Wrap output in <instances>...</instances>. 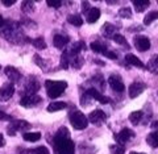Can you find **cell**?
<instances>
[{"mask_svg": "<svg viewBox=\"0 0 158 154\" xmlns=\"http://www.w3.org/2000/svg\"><path fill=\"white\" fill-rule=\"evenodd\" d=\"M0 36L12 44H21V40H28L24 37L21 29L19 28V24L15 21H7L4 24V27L0 29Z\"/></svg>", "mask_w": 158, "mask_h": 154, "instance_id": "obj_1", "label": "cell"}, {"mask_svg": "<svg viewBox=\"0 0 158 154\" xmlns=\"http://www.w3.org/2000/svg\"><path fill=\"white\" fill-rule=\"evenodd\" d=\"M53 149L56 154H75V146L70 138L54 136Z\"/></svg>", "mask_w": 158, "mask_h": 154, "instance_id": "obj_2", "label": "cell"}, {"mask_svg": "<svg viewBox=\"0 0 158 154\" xmlns=\"http://www.w3.org/2000/svg\"><path fill=\"white\" fill-rule=\"evenodd\" d=\"M45 87H46L48 96L52 99H56L58 96H61L63 91L67 88V83L65 81H50V79H48L45 82Z\"/></svg>", "mask_w": 158, "mask_h": 154, "instance_id": "obj_3", "label": "cell"}, {"mask_svg": "<svg viewBox=\"0 0 158 154\" xmlns=\"http://www.w3.org/2000/svg\"><path fill=\"white\" fill-rule=\"evenodd\" d=\"M69 119H70V123L74 129H78V131L86 129L88 125V119L81 111H71L70 115H69Z\"/></svg>", "mask_w": 158, "mask_h": 154, "instance_id": "obj_4", "label": "cell"}, {"mask_svg": "<svg viewBox=\"0 0 158 154\" xmlns=\"http://www.w3.org/2000/svg\"><path fill=\"white\" fill-rule=\"evenodd\" d=\"M28 129H31V124L25 120H15L8 125V133L9 136H15L16 132H24L27 133Z\"/></svg>", "mask_w": 158, "mask_h": 154, "instance_id": "obj_5", "label": "cell"}, {"mask_svg": "<svg viewBox=\"0 0 158 154\" xmlns=\"http://www.w3.org/2000/svg\"><path fill=\"white\" fill-rule=\"evenodd\" d=\"M40 90V82L36 77L31 75L27 79V83L24 86V95L23 96H27V95H36V92Z\"/></svg>", "mask_w": 158, "mask_h": 154, "instance_id": "obj_6", "label": "cell"}, {"mask_svg": "<svg viewBox=\"0 0 158 154\" xmlns=\"http://www.w3.org/2000/svg\"><path fill=\"white\" fill-rule=\"evenodd\" d=\"M41 102H42V99H41V96H38L37 94L36 95H27V96L21 98V100H20V106H23L25 108H32V107L38 106Z\"/></svg>", "mask_w": 158, "mask_h": 154, "instance_id": "obj_7", "label": "cell"}, {"mask_svg": "<svg viewBox=\"0 0 158 154\" xmlns=\"http://www.w3.org/2000/svg\"><path fill=\"white\" fill-rule=\"evenodd\" d=\"M106 120H107V116L102 109H95V111H92L90 115H88V121L91 124H94V125H98V127L102 125Z\"/></svg>", "mask_w": 158, "mask_h": 154, "instance_id": "obj_8", "label": "cell"}, {"mask_svg": "<svg viewBox=\"0 0 158 154\" xmlns=\"http://www.w3.org/2000/svg\"><path fill=\"white\" fill-rule=\"evenodd\" d=\"M133 137H135V132H133L132 129H129V128H124V129H121L120 131V133L115 135V140L120 144V145H123V144H125L129 140H132Z\"/></svg>", "mask_w": 158, "mask_h": 154, "instance_id": "obj_9", "label": "cell"}, {"mask_svg": "<svg viewBox=\"0 0 158 154\" xmlns=\"http://www.w3.org/2000/svg\"><path fill=\"white\" fill-rule=\"evenodd\" d=\"M15 94V86L13 83L7 82L0 87V100H8L11 99Z\"/></svg>", "mask_w": 158, "mask_h": 154, "instance_id": "obj_10", "label": "cell"}, {"mask_svg": "<svg viewBox=\"0 0 158 154\" xmlns=\"http://www.w3.org/2000/svg\"><path fill=\"white\" fill-rule=\"evenodd\" d=\"M133 41H135V46L137 48V50H140V52L149 50L150 40L146 36H136L135 38H133Z\"/></svg>", "mask_w": 158, "mask_h": 154, "instance_id": "obj_11", "label": "cell"}, {"mask_svg": "<svg viewBox=\"0 0 158 154\" xmlns=\"http://www.w3.org/2000/svg\"><path fill=\"white\" fill-rule=\"evenodd\" d=\"M145 88H146V86H145V83H142V82H135V83H132L131 86H129V88H128L129 98H132V99L137 98L138 95H141V94L144 92Z\"/></svg>", "mask_w": 158, "mask_h": 154, "instance_id": "obj_12", "label": "cell"}, {"mask_svg": "<svg viewBox=\"0 0 158 154\" xmlns=\"http://www.w3.org/2000/svg\"><path fill=\"white\" fill-rule=\"evenodd\" d=\"M108 83H110V86H111L112 90L116 91V92H123L125 90V86H124V83H123L121 78L118 75H115V74L108 78Z\"/></svg>", "mask_w": 158, "mask_h": 154, "instance_id": "obj_13", "label": "cell"}, {"mask_svg": "<svg viewBox=\"0 0 158 154\" xmlns=\"http://www.w3.org/2000/svg\"><path fill=\"white\" fill-rule=\"evenodd\" d=\"M86 92L88 94V96H90L91 99H95V100L100 102L102 104H108V103H111V99H110V98L104 96V95H103V94H102L100 91H98L96 88H94V87L88 88V90H87Z\"/></svg>", "mask_w": 158, "mask_h": 154, "instance_id": "obj_14", "label": "cell"}, {"mask_svg": "<svg viewBox=\"0 0 158 154\" xmlns=\"http://www.w3.org/2000/svg\"><path fill=\"white\" fill-rule=\"evenodd\" d=\"M82 50H86V44L83 42V41H77V42H74L71 48L70 49H67V54H69V57L73 58V57H77L79 56V53H81Z\"/></svg>", "mask_w": 158, "mask_h": 154, "instance_id": "obj_15", "label": "cell"}, {"mask_svg": "<svg viewBox=\"0 0 158 154\" xmlns=\"http://www.w3.org/2000/svg\"><path fill=\"white\" fill-rule=\"evenodd\" d=\"M6 75L7 78L11 81V83H15V82H19L20 79H21V74H20V71L17 70L16 67H13V66H7L6 67Z\"/></svg>", "mask_w": 158, "mask_h": 154, "instance_id": "obj_16", "label": "cell"}, {"mask_svg": "<svg viewBox=\"0 0 158 154\" xmlns=\"http://www.w3.org/2000/svg\"><path fill=\"white\" fill-rule=\"evenodd\" d=\"M69 42H70V38H69L67 36H63V34H56L54 38H53L54 46L58 48V49H63Z\"/></svg>", "mask_w": 158, "mask_h": 154, "instance_id": "obj_17", "label": "cell"}, {"mask_svg": "<svg viewBox=\"0 0 158 154\" xmlns=\"http://www.w3.org/2000/svg\"><path fill=\"white\" fill-rule=\"evenodd\" d=\"M125 61L128 65H131V66H136V67H140V69H144L145 65L142 63V61L140 58H137L135 54H127L125 56Z\"/></svg>", "mask_w": 158, "mask_h": 154, "instance_id": "obj_18", "label": "cell"}, {"mask_svg": "<svg viewBox=\"0 0 158 154\" xmlns=\"http://www.w3.org/2000/svg\"><path fill=\"white\" fill-rule=\"evenodd\" d=\"M102 33H103V36H106V37H113L116 34V27L110 23H106L102 27Z\"/></svg>", "mask_w": 158, "mask_h": 154, "instance_id": "obj_19", "label": "cell"}, {"mask_svg": "<svg viewBox=\"0 0 158 154\" xmlns=\"http://www.w3.org/2000/svg\"><path fill=\"white\" fill-rule=\"evenodd\" d=\"M99 17H100V9L99 8H91L90 12L87 13V23H90V24L96 23L99 20Z\"/></svg>", "mask_w": 158, "mask_h": 154, "instance_id": "obj_20", "label": "cell"}, {"mask_svg": "<svg viewBox=\"0 0 158 154\" xmlns=\"http://www.w3.org/2000/svg\"><path fill=\"white\" fill-rule=\"evenodd\" d=\"M133 6H135V9L137 12H144L145 9L150 6L149 0H133Z\"/></svg>", "mask_w": 158, "mask_h": 154, "instance_id": "obj_21", "label": "cell"}, {"mask_svg": "<svg viewBox=\"0 0 158 154\" xmlns=\"http://www.w3.org/2000/svg\"><path fill=\"white\" fill-rule=\"evenodd\" d=\"M67 107V104L65 102H53L48 106V111L49 112H57L61 111V109H65Z\"/></svg>", "mask_w": 158, "mask_h": 154, "instance_id": "obj_22", "label": "cell"}, {"mask_svg": "<svg viewBox=\"0 0 158 154\" xmlns=\"http://www.w3.org/2000/svg\"><path fill=\"white\" fill-rule=\"evenodd\" d=\"M23 138L25 141H29V142H36L41 138V133L40 132H27L23 135Z\"/></svg>", "mask_w": 158, "mask_h": 154, "instance_id": "obj_23", "label": "cell"}, {"mask_svg": "<svg viewBox=\"0 0 158 154\" xmlns=\"http://www.w3.org/2000/svg\"><path fill=\"white\" fill-rule=\"evenodd\" d=\"M145 67H146V69H149L152 73L158 74V54H156V56H153V57L150 58L149 63H148Z\"/></svg>", "mask_w": 158, "mask_h": 154, "instance_id": "obj_24", "label": "cell"}, {"mask_svg": "<svg viewBox=\"0 0 158 154\" xmlns=\"http://www.w3.org/2000/svg\"><path fill=\"white\" fill-rule=\"evenodd\" d=\"M146 142L148 145L152 146V148H158V132H152L148 135L146 137Z\"/></svg>", "mask_w": 158, "mask_h": 154, "instance_id": "obj_25", "label": "cell"}, {"mask_svg": "<svg viewBox=\"0 0 158 154\" xmlns=\"http://www.w3.org/2000/svg\"><path fill=\"white\" fill-rule=\"evenodd\" d=\"M142 116H144L142 111H135L129 115V121L133 123L135 125H137V124H140V121L142 120Z\"/></svg>", "mask_w": 158, "mask_h": 154, "instance_id": "obj_26", "label": "cell"}, {"mask_svg": "<svg viewBox=\"0 0 158 154\" xmlns=\"http://www.w3.org/2000/svg\"><path fill=\"white\" fill-rule=\"evenodd\" d=\"M67 21L71 24L74 27H82L83 24V19L79 16V15H70V16L67 17Z\"/></svg>", "mask_w": 158, "mask_h": 154, "instance_id": "obj_27", "label": "cell"}, {"mask_svg": "<svg viewBox=\"0 0 158 154\" xmlns=\"http://www.w3.org/2000/svg\"><path fill=\"white\" fill-rule=\"evenodd\" d=\"M157 19H158V11H152L144 17V24L145 25H150V24L153 21H156Z\"/></svg>", "mask_w": 158, "mask_h": 154, "instance_id": "obj_28", "label": "cell"}, {"mask_svg": "<svg viewBox=\"0 0 158 154\" xmlns=\"http://www.w3.org/2000/svg\"><path fill=\"white\" fill-rule=\"evenodd\" d=\"M91 50L95 52V53H100V54H104L107 52V48L104 45H102L100 42H92L91 44Z\"/></svg>", "mask_w": 158, "mask_h": 154, "instance_id": "obj_29", "label": "cell"}, {"mask_svg": "<svg viewBox=\"0 0 158 154\" xmlns=\"http://www.w3.org/2000/svg\"><path fill=\"white\" fill-rule=\"evenodd\" d=\"M21 11L24 13H31L34 11V3L33 2H23L21 3Z\"/></svg>", "mask_w": 158, "mask_h": 154, "instance_id": "obj_30", "label": "cell"}, {"mask_svg": "<svg viewBox=\"0 0 158 154\" xmlns=\"http://www.w3.org/2000/svg\"><path fill=\"white\" fill-rule=\"evenodd\" d=\"M82 65H83V58L81 56L70 58V66H73L74 69H81Z\"/></svg>", "mask_w": 158, "mask_h": 154, "instance_id": "obj_31", "label": "cell"}, {"mask_svg": "<svg viewBox=\"0 0 158 154\" xmlns=\"http://www.w3.org/2000/svg\"><path fill=\"white\" fill-rule=\"evenodd\" d=\"M113 38V41H115L116 44H118V45H123V46H127V49H129V44L127 42V40L124 36H121V34H115V36L112 37Z\"/></svg>", "mask_w": 158, "mask_h": 154, "instance_id": "obj_32", "label": "cell"}, {"mask_svg": "<svg viewBox=\"0 0 158 154\" xmlns=\"http://www.w3.org/2000/svg\"><path fill=\"white\" fill-rule=\"evenodd\" d=\"M33 46L36 48V49H40V50H42V49H45L46 48V42H45V40H44L42 37H38V38H34L33 41Z\"/></svg>", "mask_w": 158, "mask_h": 154, "instance_id": "obj_33", "label": "cell"}, {"mask_svg": "<svg viewBox=\"0 0 158 154\" xmlns=\"http://www.w3.org/2000/svg\"><path fill=\"white\" fill-rule=\"evenodd\" d=\"M69 66H70V57H69L67 52L65 50L61 56V67L62 69H69Z\"/></svg>", "mask_w": 158, "mask_h": 154, "instance_id": "obj_34", "label": "cell"}, {"mask_svg": "<svg viewBox=\"0 0 158 154\" xmlns=\"http://www.w3.org/2000/svg\"><path fill=\"white\" fill-rule=\"evenodd\" d=\"M92 81H94V82H96V86H98L99 88H100L102 91L104 90L106 83H104V79H103V75H102V74H96V75L92 78Z\"/></svg>", "mask_w": 158, "mask_h": 154, "instance_id": "obj_35", "label": "cell"}, {"mask_svg": "<svg viewBox=\"0 0 158 154\" xmlns=\"http://www.w3.org/2000/svg\"><path fill=\"white\" fill-rule=\"evenodd\" d=\"M118 16H120L121 19H131V17H132V11H131V8H128V7L120 8V9H118Z\"/></svg>", "mask_w": 158, "mask_h": 154, "instance_id": "obj_36", "label": "cell"}, {"mask_svg": "<svg viewBox=\"0 0 158 154\" xmlns=\"http://www.w3.org/2000/svg\"><path fill=\"white\" fill-rule=\"evenodd\" d=\"M110 150H111L112 154H124L125 153V148L123 145H120V144H117V145H111Z\"/></svg>", "mask_w": 158, "mask_h": 154, "instance_id": "obj_37", "label": "cell"}, {"mask_svg": "<svg viewBox=\"0 0 158 154\" xmlns=\"http://www.w3.org/2000/svg\"><path fill=\"white\" fill-rule=\"evenodd\" d=\"M32 154H49V150L46 146H38L36 149H33V150H31Z\"/></svg>", "mask_w": 158, "mask_h": 154, "instance_id": "obj_38", "label": "cell"}, {"mask_svg": "<svg viewBox=\"0 0 158 154\" xmlns=\"http://www.w3.org/2000/svg\"><path fill=\"white\" fill-rule=\"evenodd\" d=\"M33 59H34V62H36V65H38L41 69H46V63L44 62V59L38 56V54H34V57H33Z\"/></svg>", "mask_w": 158, "mask_h": 154, "instance_id": "obj_39", "label": "cell"}, {"mask_svg": "<svg viewBox=\"0 0 158 154\" xmlns=\"http://www.w3.org/2000/svg\"><path fill=\"white\" fill-rule=\"evenodd\" d=\"M46 4L49 7H52V8H59L62 6V2L61 0H48Z\"/></svg>", "mask_w": 158, "mask_h": 154, "instance_id": "obj_40", "label": "cell"}, {"mask_svg": "<svg viewBox=\"0 0 158 154\" xmlns=\"http://www.w3.org/2000/svg\"><path fill=\"white\" fill-rule=\"evenodd\" d=\"M90 9H91L90 3H88V2H82V11H83V12L88 13V12H90Z\"/></svg>", "mask_w": 158, "mask_h": 154, "instance_id": "obj_41", "label": "cell"}, {"mask_svg": "<svg viewBox=\"0 0 158 154\" xmlns=\"http://www.w3.org/2000/svg\"><path fill=\"white\" fill-rule=\"evenodd\" d=\"M103 56H106L107 58H111V59H116L117 58V54L116 53H113V52H111V50H107Z\"/></svg>", "mask_w": 158, "mask_h": 154, "instance_id": "obj_42", "label": "cell"}, {"mask_svg": "<svg viewBox=\"0 0 158 154\" xmlns=\"http://www.w3.org/2000/svg\"><path fill=\"white\" fill-rule=\"evenodd\" d=\"M0 120H12V117L7 115L6 112H3V111H0Z\"/></svg>", "mask_w": 158, "mask_h": 154, "instance_id": "obj_43", "label": "cell"}, {"mask_svg": "<svg viewBox=\"0 0 158 154\" xmlns=\"http://www.w3.org/2000/svg\"><path fill=\"white\" fill-rule=\"evenodd\" d=\"M2 3H3L6 7H11V6H13V4L16 3V2H15V0H3Z\"/></svg>", "mask_w": 158, "mask_h": 154, "instance_id": "obj_44", "label": "cell"}, {"mask_svg": "<svg viewBox=\"0 0 158 154\" xmlns=\"http://www.w3.org/2000/svg\"><path fill=\"white\" fill-rule=\"evenodd\" d=\"M150 127H152V129L154 132H158V121H153L152 124H150Z\"/></svg>", "mask_w": 158, "mask_h": 154, "instance_id": "obj_45", "label": "cell"}, {"mask_svg": "<svg viewBox=\"0 0 158 154\" xmlns=\"http://www.w3.org/2000/svg\"><path fill=\"white\" fill-rule=\"evenodd\" d=\"M4 145H6V140H4V136L0 133V148H3Z\"/></svg>", "mask_w": 158, "mask_h": 154, "instance_id": "obj_46", "label": "cell"}, {"mask_svg": "<svg viewBox=\"0 0 158 154\" xmlns=\"http://www.w3.org/2000/svg\"><path fill=\"white\" fill-rule=\"evenodd\" d=\"M4 24H6V20H4V19H3V16L0 15V29H2V28L4 27Z\"/></svg>", "mask_w": 158, "mask_h": 154, "instance_id": "obj_47", "label": "cell"}, {"mask_svg": "<svg viewBox=\"0 0 158 154\" xmlns=\"http://www.w3.org/2000/svg\"><path fill=\"white\" fill-rule=\"evenodd\" d=\"M95 63L100 65V66H103V65H104V62H100V61H99V59H95Z\"/></svg>", "mask_w": 158, "mask_h": 154, "instance_id": "obj_48", "label": "cell"}, {"mask_svg": "<svg viewBox=\"0 0 158 154\" xmlns=\"http://www.w3.org/2000/svg\"><path fill=\"white\" fill-rule=\"evenodd\" d=\"M129 154H145V153H137V152H131Z\"/></svg>", "mask_w": 158, "mask_h": 154, "instance_id": "obj_49", "label": "cell"}, {"mask_svg": "<svg viewBox=\"0 0 158 154\" xmlns=\"http://www.w3.org/2000/svg\"><path fill=\"white\" fill-rule=\"evenodd\" d=\"M157 94H158V92H157Z\"/></svg>", "mask_w": 158, "mask_h": 154, "instance_id": "obj_50", "label": "cell"}]
</instances>
